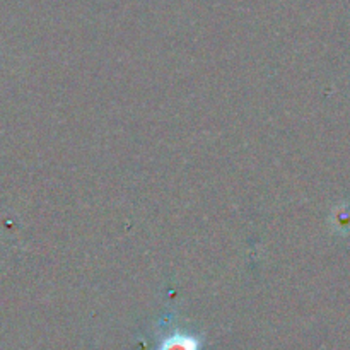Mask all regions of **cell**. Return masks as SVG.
Instances as JSON below:
<instances>
[{"instance_id":"cell-1","label":"cell","mask_w":350,"mask_h":350,"mask_svg":"<svg viewBox=\"0 0 350 350\" xmlns=\"http://www.w3.org/2000/svg\"><path fill=\"white\" fill-rule=\"evenodd\" d=\"M161 350H198V342L190 335H173L163 342Z\"/></svg>"},{"instance_id":"cell-2","label":"cell","mask_w":350,"mask_h":350,"mask_svg":"<svg viewBox=\"0 0 350 350\" xmlns=\"http://www.w3.org/2000/svg\"><path fill=\"white\" fill-rule=\"evenodd\" d=\"M335 219H337V222H338V228L350 229V208L349 207H344L342 211H338V215Z\"/></svg>"}]
</instances>
